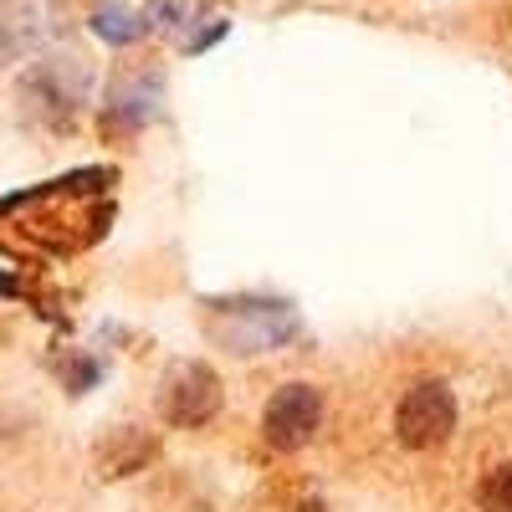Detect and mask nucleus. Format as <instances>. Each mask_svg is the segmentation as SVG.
<instances>
[{"label":"nucleus","mask_w":512,"mask_h":512,"mask_svg":"<svg viewBox=\"0 0 512 512\" xmlns=\"http://www.w3.org/2000/svg\"><path fill=\"white\" fill-rule=\"evenodd\" d=\"M210 333H216L231 354H267L297 333V313L287 303H216Z\"/></svg>","instance_id":"1"},{"label":"nucleus","mask_w":512,"mask_h":512,"mask_svg":"<svg viewBox=\"0 0 512 512\" xmlns=\"http://www.w3.org/2000/svg\"><path fill=\"white\" fill-rule=\"evenodd\" d=\"M456 431V400L446 384H415L395 410V436L410 451H436Z\"/></svg>","instance_id":"2"},{"label":"nucleus","mask_w":512,"mask_h":512,"mask_svg":"<svg viewBox=\"0 0 512 512\" xmlns=\"http://www.w3.org/2000/svg\"><path fill=\"white\" fill-rule=\"evenodd\" d=\"M323 425V395L313 384H282L262 410V436L272 451H303Z\"/></svg>","instance_id":"3"},{"label":"nucleus","mask_w":512,"mask_h":512,"mask_svg":"<svg viewBox=\"0 0 512 512\" xmlns=\"http://www.w3.org/2000/svg\"><path fill=\"white\" fill-rule=\"evenodd\" d=\"M221 410V379L210 364H175L164 379V420L180 425V431H195V425L216 420Z\"/></svg>","instance_id":"4"},{"label":"nucleus","mask_w":512,"mask_h":512,"mask_svg":"<svg viewBox=\"0 0 512 512\" xmlns=\"http://www.w3.org/2000/svg\"><path fill=\"white\" fill-rule=\"evenodd\" d=\"M154 113H159V77L134 72L113 82V93L103 103V128L108 134H139Z\"/></svg>","instance_id":"5"},{"label":"nucleus","mask_w":512,"mask_h":512,"mask_svg":"<svg viewBox=\"0 0 512 512\" xmlns=\"http://www.w3.org/2000/svg\"><path fill=\"white\" fill-rule=\"evenodd\" d=\"M47 36H52L47 0H11V6L0 11V62L36 52Z\"/></svg>","instance_id":"6"},{"label":"nucleus","mask_w":512,"mask_h":512,"mask_svg":"<svg viewBox=\"0 0 512 512\" xmlns=\"http://www.w3.org/2000/svg\"><path fill=\"white\" fill-rule=\"evenodd\" d=\"M113 441H118V451H113V446H103V451H98L103 477H128V472H139V466L154 456V441H149V436H139V431H118Z\"/></svg>","instance_id":"7"},{"label":"nucleus","mask_w":512,"mask_h":512,"mask_svg":"<svg viewBox=\"0 0 512 512\" xmlns=\"http://www.w3.org/2000/svg\"><path fill=\"white\" fill-rule=\"evenodd\" d=\"M93 31L108 41V47H128V41L144 36V21L128 11V6H98L93 11Z\"/></svg>","instance_id":"8"},{"label":"nucleus","mask_w":512,"mask_h":512,"mask_svg":"<svg viewBox=\"0 0 512 512\" xmlns=\"http://www.w3.org/2000/svg\"><path fill=\"white\" fill-rule=\"evenodd\" d=\"M477 507L482 512H512V461H497L477 482Z\"/></svg>","instance_id":"9"}]
</instances>
